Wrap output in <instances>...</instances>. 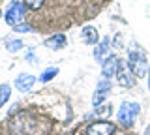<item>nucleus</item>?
<instances>
[{"mask_svg": "<svg viewBox=\"0 0 150 135\" xmlns=\"http://www.w3.org/2000/svg\"><path fill=\"white\" fill-rule=\"evenodd\" d=\"M128 68L131 69L135 77H144L148 73V62H146V54L144 51L139 47L135 41L129 43L128 49Z\"/></svg>", "mask_w": 150, "mask_h": 135, "instance_id": "nucleus-1", "label": "nucleus"}, {"mask_svg": "<svg viewBox=\"0 0 150 135\" xmlns=\"http://www.w3.org/2000/svg\"><path fill=\"white\" fill-rule=\"evenodd\" d=\"M34 126L36 120L30 113H19L9 122V131H11V135H30L34 131Z\"/></svg>", "mask_w": 150, "mask_h": 135, "instance_id": "nucleus-2", "label": "nucleus"}, {"mask_svg": "<svg viewBox=\"0 0 150 135\" xmlns=\"http://www.w3.org/2000/svg\"><path fill=\"white\" fill-rule=\"evenodd\" d=\"M141 107L139 103H133V101H124V103H120V109H118V122L124 126V128H129V126H133L135 118H137Z\"/></svg>", "mask_w": 150, "mask_h": 135, "instance_id": "nucleus-3", "label": "nucleus"}, {"mask_svg": "<svg viewBox=\"0 0 150 135\" xmlns=\"http://www.w3.org/2000/svg\"><path fill=\"white\" fill-rule=\"evenodd\" d=\"M23 19H25V4H21L19 0H13L6 13V23L9 26H15L19 23H23Z\"/></svg>", "mask_w": 150, "mask_h": 135, "instance_id": "nucleus-4", "label": "nucleus"}, {"mask_svg": "<svg viewBox=\"0 0 150 135\" xmlns=\"http://www.w3.org/2000/svg\"><path fill=\"white\" fill-rule=\"evenodd\" d=\"M115 126L111 122H105V120H101V122H94L88 126L86 129V135H112L115 133Z\"/></svg>", "mask_w": 150, "mask_h": 135, "instance_id": "nucleus-5", "label": "nucleus"}, {"mask_svg": "<svg viewBox=\"0 0 150 135\" xmlns=\"http://www.w3.org/2000/svg\"><path fill=\"white\" fill-rule=\"evenodd\" d=\"M122 66V60L118 57H109V58H105V62H103V68H101V73H103V77L105 79H111L112 75H116V71L120 69Z\"/></svg>", "mask_w": 150, "mask_h": 135, "instance_id": "nucleus-6", "label": "nucleus"}, {"mask_svg": "<svg viewBox=\"0 0 150 135\" xmlns=\"http://www.w3.org/2000/svg\"><path fill=\"white\" fill-rule=\"evenodd\" d=\"M109 92H111V83L105 79V81H101L100 85H98L96 92H94V96H92V105H94V107L101 105L103 101H105V98L109 96Z\"/></svg>", "mask_w": 150, "mask_h": 135, "instance_id": "nucleus-7", "label": "nucleus"}, {"mask_svg": "<svg viewBox=\"0 0 150 135\" xmlns=\"http://www.w3.org/2000/svg\"><path fill=\"white\" fill-rule=\"evenodd\" d=\"M34 83H36V77L30 75V73H21V75L15 77V88H17L19 92H28V90H32Z\"/></svg>", "mask_w": 150, "mask_h": 135, "instance_id": "nucleus-8", "label": "nucleus"}, {"mask_svg": "<svg viewBox=\"0 0 150 135\" xmlns=\"http://www.w3.org/2000/svg\"><path fill=\"white\" fill-rule=\"evenodd\" d=\"M116 77H118V83H120V85L124 86V88H131V86L135 85V75L131 73V69H129V68H126V66H124V64H122L120 69L116 71Z\"/></svg>", "mask_w": 150, "mask_h": 135, "instance_id": "nucleus-9", "label": "nucleus"}, {"mask_svg": "<svg viewBox=\"0 0 150 135\" xmlns=\"http://www.w3.org/2000/svg\"><path fill=\"white\" fill-rule=\"evenodd\" d=\"M109 45H111L109 38H101L96 45H94V58H96L98 62H103V58L107 57V53H109Z\"/></svg>", "mask_w": 150, "mask_h": 135, "instance_id": "nucleus-10", "label": "nucleus"}, {"mask_svg": "<svg viewBox=\"0 0 150 135\" xmlns=\"http://www.w3.org/2000/svg\"><path fill=\"white\" fill-rule=\"evenodd\" d=\"M81 38H83V43L86 45H96L100 41V34L94 26H84L83 32H81Z\"/></svg>", "mask_w": 150, "mask_h": 135, "instance_id": "nucleus-11", "label": "nucleus"}, {"mask_svg": "<svg viewBox=\"0 0 150 135\" xmlns=\"http://www.w3.org/2000/svg\"><path fill=\"white\" fill-rule=\"evenodd\" d=\"M43 45L49 47V49H53V51H58L66 45V36L64 34H54V36H51V38H47L43 41Z\"/></svg>", "mask_w": 150, "mask_h": 135, "instance_id": "nucleus-12", "label": "nucleus"}, {"mask_svg": "<svg viewBox=\"0 0 150 135\" xmlns=\"http://www.w3.org/2000/svg\"><path fill=\"white\" fill-rule=\"evenodd\" d=\"M11 98V88L9 85H0V107H4Z\"/></svg>", "mask_w": 150, "mask_h": 135, "instance_id": "nucleus-13", "label": "nucleus"}, {"mask_svg": "<svg viewBox=\"0 0 150 135\" xmlns=\"http://www.w3.org/2000/svg\"><path fill=\"white\" fill-rule=\"evenodd\" d=\"M56 73H58V68H49V69H45V71L41 73L40 81L41 83H47V81H51L53 77H56Z\"/></svg>", "mask_w": 150, "mask_h": 135, "instance_id": "nucleus-14", "label": "nucleus"}, {"mask_svg": "<svg viewBox=\"0 0 150 135\" xmlns=\"http://www.w3.org/2000/svg\"><path fill=\"white\" fill-rule=\"evenodd\" d=\"M23 4H25V8H28V10H40L45 4V0H23Z\"/></svg>", "mask_w": 150, "mask_h": 135, "instance_id": "nucleus-15", "label": "nucleus"}, {"mask_svg": "<svg viewBox=\"0 0 150 135\" xmlns=\"http://www.w3.org/2000/svg\"><path fill=\"white\" fill-rule=\"evenodd\" d=\"M23 47V41L21 40H11V41H8L6 43V49L9 51V53H15V51H19Z\"/></svg>", "mask_w": 150, "mask_h": 135, "instance_id": "nucleus-16", "label": "nucleus"}, {"mask_svg": "<svg viewBox=\"0 0 150 135\" xmlns=\"http://www.w3.org/2000/svg\"><path fill=\"white\" fill-rule=\"evenodd\" d=\"M13 28H15V32H30L32 26H30V25H23V23H19V25H15Z\"/></svg>", "mask_w": 150, "mask_h": 135, "instance_id": "nucleus-17", "label": "nucleus"}, {"mask_svg": "<svg viewBox=\"0 0 150 135\" xmlns=\"http://www.w3.org/2000/svg\"><path fill=\"white\" fill-rule=\"evenodd\" d=\"M144 135H150V126L146 128V131H144Z\"/></svg>", "mask_w": 150, "mask_h": 135, "instance_id": "nucleus-18", "label": "nucleus"}, {"mask_svg": "<svg viewBox=\"0 0 150 135\" xmlns=\"http://www.w3.org/2000/svg\"><path fill=\"white\" fill-rule=\"evenodd\" d=\"M150 69V68H148ZM148 88H150V73H148Z\"/></svg>", "mask_w": 150, "mask_h": 135, "instance_id": "nucleus-19", "label": "nucleus"}, {"mask_svg": "<svg viewBox=\"0 0 150 135\" xmlns=\"http://www.w3.org/2000/svg\"><path fill=\"white\" fill-rule=\"evenodd\" d=\"M0 17H2V13H0Z\"/></svg>", "mask_w": 150, "mask_h": 135, "instance_id": "nucleus-20", "label": "nucleus"}]
</instances>
